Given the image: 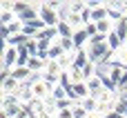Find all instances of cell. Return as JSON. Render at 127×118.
I'll return each mask as SVG.
<instances>
[{
    "label": "cell",
    "instance_id": "cell-1",
    "mask_svg": "<svg viewBox=\"0 0 127 118\" xmlns=\"http://www.w3.org/2000/svg\"><path fill=\"white\" fill-rule=\"evenodd\" d=\"M85 49H87L89 60L98 65V62H100V60L109 54V47H107V36H100V33H98L96 38H92V40L87 42V47H85Z\"/></svg>",
    "mask_w": 127,
    "mask_h": 118
},
{
    "label": "cell",
    "instance_id": "cell-2",
    "mask_svg": "<svg viewBox=\"0 0 127 118\" xmlns=\"http://www.w3.org/2000/svg\"><path fill=\"white\" fill-rule=\"evenodd\" d=\"M38 18L47 25V27H56L60 22V16H58V9L49 7L47 2H40L38 4Z\"/></svg>",
    "mask_w": 127,
    "mask_h": 118
},
{
    "label": "cell",
    "instance_id": "cell-3",
    "mask_svg": "<svg viewBox=\"0 0 127 118\" xmlns=\"http://www.w3.org/2000/svg\"><path fill=\"white\" fill-rule=\"evenodd\" d=\"M51 91H54V87L47 85V83L42 80V76H40V80H36V83L31 85V94H33V98L47 100V98H51Z\"/></svg>",
    "mask_w": 127,
    "mask_h": 118
},
{
    "label": "cell",
    "instance_id": "cell-4",
    "mask_svg": "<svg viewBox=\"0 0 127 118\" xmlns=\"http://www.w3.org/2000/svg\"><path fill=\"white\" fill-rule=\"evenodd\" d=\"M22 109V103L18 100V96H2V112H7L11 118H16Z\"/></svg>",
    "mask_w": 127,
    "mask_h": 118
},
{
    "label": "cell",
    "instance_id": "cell-5",
    "mask_svg": "<svg viewBox=\"0 0 127 118\" xmlns=\"http://www.w3.org/2000/svg\"><path fill=\"white\" fill-rule=\"evenodd\" d=\"M2 67L7 69V71H11V69H16L18 67V49L16 47H7V51H4V56H2Z\"/></svg>",
    "mask_w": 127,
    "mask_h": 118
},
{
    "label": "cell",
    "instance_id": "cell-6",
    "mask_svg": "<svg viewBox=\"0 0 127 118\" xmlns=\"http://www.w3.org/2000/svg\"><path fill=\"white\" fill-rule=\"evenodd\" d=\"M47 62H49V60H42V58H38V56H31L29 62H27V69H29L31 74H40V76H42V71L47 69Z\"/></svg>",
    "mask_w": 127,
    "mask_h": 118
},
{
    "label": "cell",
    "instance_id": "cell-7",
    "mask_svg": "<svg viewBox=\"0 0 127 118\" xmlns=\"http://www.w3.org/2000/svg\"><path fill=\"white\" fill-rule=\"evenodd\" d=\"M71 40H74V47H76V51H78V49H85V47H87L89 36H87V31H85V29H76Z\"/></svg>",
    "mask_w": 127,
    "mask_h": 118
},
{
    "label": "cell",
    "instance_id": "cell-8",
    "mask_svg": "<svg viewBox=\"0 0 127 118\" xmlns=\"http://www.w3.org/2000/svg\"><path fill=\"white\" fill-rule=\"evenodd\" d=\"M9 76H11V78H16V80L22 85V83H29L31 71H29L27 67H16V69H11V71H9Z\"/></svg>",
    "mask_w": 127,
    "mask_h": 118
},
{
    "label": "cell",
    "instance_id": "cell-9",
    "mask_svg": "<svg viewBox=\"0 0 127 118\" xmlns=\"http://www.w3.org/2000/svg\"><path fill=\"white\" fill-rule=\"evenodd\" d=\"M56 31H58V38H74V27L67 22V20H60L58 25H56Z\"/></svg>",
    "mask_w": 127,
    "mask_h": 118
},
{
    "label": "cell",
    "instance_id": "cell-10",
    "mask_svg": "<svg viewBox=\"0 0 127 118\" xmlns=\"http://www.w3.org/2000/svg\"><path fill=\"white\" fill-rule=\"evenodd\" d=\"M87 89H89V96H94V98H96V96L105 89V83H103L98 76H94L92 80H87Z\"/></svg>",
    "mask_w": 127,
    "mask_h": 118
},
{
    "label": "cell",
    "instance_id": "cell-11",
    "mask_svg": "<svg viewBox=\"0 0 127 118\" xmlns=\"http://www.w3.org/2000/svg\"><path fill=\"white\" fill-rule=\"evenodd\" d=\"M71 58H74V67L76 69H83L87 62H89V56H87V49H78L76 54H71Z\"/></svg>",
    "mask_w": 127,
    "mask_h": 118
},
{
    "label": "cell",
    "instance_id": "cell-12",
    "mask_svg": "<svg viewBox=\"0 0 127 118\" xmlns=\"http://www.w3.org/2000/svg\"><path fill=\"white\" fill-rule=\"evenodd\" d=\"M63 9H65V13H76V16H80V13L87 9V4H85V2H65Z\"/></svg>",
    "mask_w": 127,
    "mask_h": 118
},
{
    "label": "cell",
    "instance_id": "cell-13",
    "mask_svg": "<svg viewBox=\"0 0 127 118\" xmlns=\"http://www.w3.org/2000/svg\"><path fill=\"white\" fill-rule=\"evenodd\" d=\"M47 56H49V60H54V62H58L63 56H67L65 54V49L60 47V42H54L51 47H49V51H47Z\"/></svg>",
    "mask_w": 127,
    "mask_h": 118
},
{
    "label": "cell",
    "instance_id": "cell-14",
    "mask_svg": "<svg viewBox=\"0 0 127 118\" xmlns=\"http://www.w3.org/2000/svg\"><path fill=\"white\" fill-rule=\"evenodd\" d=\"M16 18H18L22 25H25V22H29V20H36V18H38V7H33V4H31L29 9H25V11H22L20 16H16Z\"/></svg>",
    "mask_w": 127,
    "mask_h": 118
},
{
    "label": "cell",
    "instance_id": "cell-15",
    "mask_svg": "<svg viewBox=\"0 0 127 118\" xmlns=\"http://www.w3.org/2000/svg\"><path fill=\"white\" fill-rule=\"evenodd\" d=\"M29 40H31L29 36H25V33H16V36H11V38L7 40V45H9V47H25Z\"/></svg>",
    "mask_w": 127,
    "mask_h": 118
},
{
    "label": "cell",
    "instance_id": "cell-16",
    "mask_svg": "<svg viewBox=\"0 0 127 118\" xmlns=\"http://www.w3.org/2000/svg\"><path fill=\"white\" fill-rule=\"evenodd\" d=\"M114 31L118 33V38H121L123 45H125V40H127V16H125V18H121V20L114 25Z\"/></svg>",
    "mask_w": 127,
    "mask_h": 118
},
{
    "label": "cell",
    "instance_id": "cell-17",
    "mask_svg": "<svg viewBox=\"0 0 127 118\" xmlns=\"http://www.w3.org/2000/svg\"><path fill=\"white\" fill-rule=\"evenodd\" d=\"M80 105L85 107V112H87V114H96V109H98V100H96L94 96L83 98V100H80Z\"/></svg>",
    "mask_w": 127,
    "mask_h": 118
},
{
    "label": "cell",
    "instance_id": "cell-18",
    "mask_svg": "<svg viewBox=\"0 0 127 118\" xmlns=\"http://www.w3.org/2000/svg\"><path fill=\"white\" fill-rule=\"evenodd\" d=\"M89 11H92V22H94V25L107 18V9H105L103 4H100V7H96V9H89Z\"/></svg>",
    "mask_w": 127,
    "mask_h": 118
},
{
    "label": "cell",
    "instance_id": "cell-19",
    "mask_svg": "<svg viewBox=\"0 0 127 118\" xmlns=\"http://www.w3.org/2000/svg\"><path fill=\"white\" fill-rule=\"evenodd\" d=\"M80 71H83V78H85V83H87V80H92V78L96 76V62H92V60H89V62H87V65H85Z\"/></svg>",
    "mask_w": 127,
    "mask_h": 118
},
{
    "label": "cell",
    "instance_id": "cell-20",
    "mask_svg": "<svg viewBox=\"0 0 127 118\" xmlns=\"http://www.w3.org/2000/svg\"><path fill=\"white\" fill-rule=\"evenodd\" d=\"M67 74H69V80H71V85H76V83H85V78H83V71H80V69H76L74 65H71V69H69Z\"/></svg>",
    "mask_w": 127,
    "mask_h": 118
},
{
    "label": "cell",
    "instance_id": "cell-21",
    "mask_svg": "<svg viewBox=\"0 0 127 118\" xmlns=\"http://www.w3.org/2000/svg\"><path fill=\"white\" fill-rule=\"evenodd\" d=\"M58 42L65 49V54H76V47H74V40L71 38H58Z\"/></svg>",
    "mask_w": 127,
    "mask_h": 118
},
{
    "label": "cell",
    "instance_id": "cell-22",
    "mask_svg": "<svg viewBox=\"0 0 127 118\" xmlns=\"http://www.w3.org/2000/svg\"><path fill=\"white\" fill-rule=\"evenodd\" d=\"M51 98H54V100H65V98H67V89L58 83V85L54 87V91H51Z\"/></svg>",
    "mask_w": 127,
    "mask_h": 118
},
{
    "label": "cell",
    "instance_id": "cell-23",
    "mask_svg": "<svg viewBox=\"0 0 127 118\" xmlns=\"http://www.w3.org/2000/svg\"><path fill=\"white\" fill-rule=\"evenodd\" d=\"M114 112H116L118 116L127 118V100H125V98H121V96H118V100H116V107H114Z\"/></svg>",
    "mask_w": 127,
    "mask_h": 118
},
{
    "label": "cell",
    "instance_id": "cell-24",
    "mask_svg": "<svg viewBox=\"0 0 127 118\" xmlns=\"http://www.w3.org/2000/svg\"><path fill=\"white\" fill-rule=\"evenodd\" d=\"M29 7H31L29 2H11V11H13L16 16H20V13H22L25 9H29Z\"/></svg>",
    "mask_w": 127,
    "mask_h": 118
},
{
    "label": "cell",
    "instance_id": "cell-25",
    "mask_svg": "<svg viewBox=\"0 0 127 118\" xmlns=\"http://www.w3.org/2000/svg\"><path fill=\"white\" fill-rule=\"evenodd\" d=\"M71 112H74V118H87V112H85V107L78 103V105H74L71 107Z\"/></svg>",
    "mask_w": 127,
    "mask_h": 118
},
{
    "label": "cell",
    "instance_id": "cell-26",
    "mask_svg": "<svg viewBox=\"0 0 127 118\" xmlns=\"http://www.w3.org/2000/svg\"><path fill=\"white\" fill-rule=\"evenodd\" d=\"M116 91H118V96H123L127 91V69H125V74H123V78H121V83H118V87H116Z\"/></svg>",
    "mask_w": 127,
    "mask_h": 118
},
{
    "label": "cell",
    "instance_id": "cell-27",
    "mask_svg": "<svg viewBox=\"0 0 127 118\" xmlns=\"http://www.w3.org/2000/svg\"><path fill=\"white\" fill-rule=\"evenodd\" d=\"M83 29H85V31H87V36H89V40H92V38H96V36H98V29H96V25H94V22H89V25H85V27H83Z\"/></svg>",
    "mask_w": 127,
    "mask_h": 118
},
{
    "label": "cell",
    "instance_id": "cell-28",
    "mask_svg": "<svg viewBox=\"0 0 127 118\" xmlns=\"http://www.w3.org/2000/svg\"><path fill=\"white\" fill-rule=\"evenodd\" d=\"M56 118H74V112H71V109H60V112L56 114Z\"/></svg>",
    "mask_w": 127,
    "mask_h": 118
},
{
    "label": "cell",
    "instance_id": "cell-29",
    "mask_svg": "<svg viewBox=\"0 0 127 118\" xmlns=\"http://www.w3.org/2000/svg\"><path fill=\"white\" fill-rule=\"evenodd\" d=\"M33 118H54V114H49L47 109H40V112H36Z\"/></svg>",
    "mask_w": 127,
    "mask_h": 118
},
{
    "label": "cell",
    "instance_id": "cell-30",
    "mask_svg": "<svg viewBox=\"0 0 127 118\" xmlns=\"http://www.w3.org/2000/svg\"><path fill=\"white\" fill-rule=\"evenodd\" d=\"M87 118H103L100 114H87Z\"/></svg>",
    "mask_w": 127,
    "mask_h": 118
},
{
    "label": "cell",
    "instance_id": "cell-31",
    "mask_svg": "<svg viewBox=\"0 0 127 118\" xmlns=\"http://www.w3.org/2000/svg\"><path fill=\"white\" fill-rule=\"evenodd\" d=\"M0 118H11V116H9L7 112H0Z\"/></svg>",
    "mask_w": 127,
    "mask_h": 118
},
{
    "label": "cell",
    "instance_id": "cell-32",
    "mask_svg": "<svg viewBox=\"0 0 127 118\" xmlns=\"http://www.w3.org/2000/svg\"><path fill=\"white\" fill-rule=\"evenodd\" d=\"M0 112H2V94H0Z\"/></svg>",
    "mask_w": 127,
    "mask_h": 118
},
{
    "label": "cell",
    "instance_id": "cell-33",
    "mask_svg": "<svg viewBox=\"0 0 127 118\" xmlns=\"http://www.w3.org/2000/svg\"><path fill=\"white\" fill-rule=\"evenodd\" d=\"M121 98H125V100H127V91H125V94H123V96H121Z\"/></svg>",
    "mask_w": 127,
    "mask_h": 118
},
{
    "label": "cell",
    "instance_id": "cell-34",
    "mask_svg": "<svg viewBox=\"0 0 127 118\" xmlns=\"http://www.w3.org/2000/svg\"><path fill=\"white\" fill-rule=\"evenodd\" d=\"M125 47H127V40H125Z\"/></svg>",
    "mask_w": 127,
    "mask_h": 118
}]
</instances>
